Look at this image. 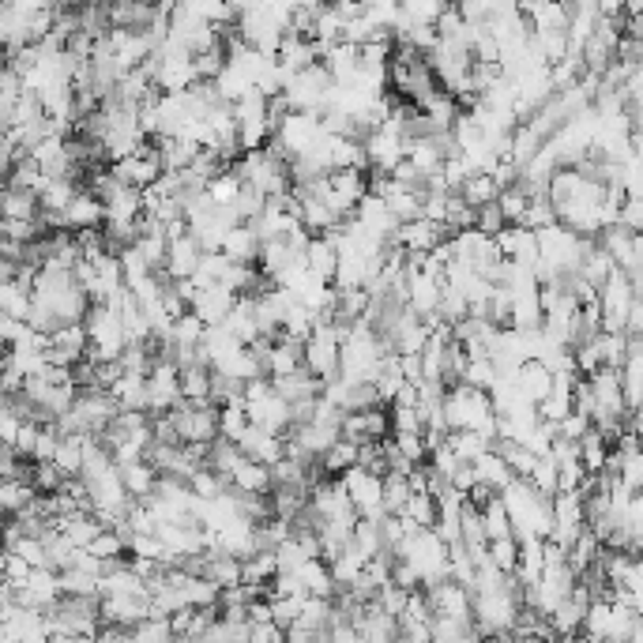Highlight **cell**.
<instances>
[{"label": "cell", "mask_w": 643, "mask_h": 643, "mask_svg": "<svg viewBox=\"0 0 643 643\" xmlns=\"http://www.w3.org/2000/svg\"><path fill=\"white\" fill-rule=\"evenodd\" d=\"M301 369H309L320 384L339 377V331L331 324H316L313 335L301 343Z\"/></svg>", "instance_id": "obj_3"}, {"label": "cell", "mask_w": 643, "mask_h": 643, "mask_svg": "<svg viewBox=\"0 0 643 643\" xmlns=\"http://www.w3.org/2000/svg\"><path fill=\"white\" fill-rule=\"evenodd\" d=\"M587 429H591V422H587L583 414H576V410H572V414H565V418L557 422V437H565V440H572V444H576V440H580Z\"/></svg>", "instance_id": "obj_36"}, {"label": "cell", "mask_w": 643, "mask_h": 643, "mask_svg": "<svg viewBox=\"0 0 643 643\" xmlns=\"http://www.w3.org/2000/svg\"><path fill=\"white\" fill-rule=\"evenodd\" d=\"M305 267H309V275H316L320 283L331 286L335 267H339V252L331 245V237H313V241L305 245Z\"/></svg>", "instance_id": "obj_16"}, {"label": "cell", "mask_w": 643, "mask_h": 643, "mask_svg": "<svg viewBox=\"0 0 643 643\" xmlns=\"http://www.w3.org/2000/svg\"><path fill=\"white\" fill-rule=\"evenodd\" d=\"M177 373H181V399L185 403H207L211 369L207 365H189V369H177Z\"/></svg>", "instance_id": "obj_30"}, {"label": "cell", "mask_w": 643, "mask_h": 643, "mask_svg": "<svg viewBox=\"0 0 643 643\" xmlns=\"http://www.w3.org/2000/svg\"><path fill=\"white\" fill-rule=\"evenodd\" d=\"M444 407V425L448 433H463V429H482V425L493 418V407H489V395L486 392H474L467 384H455L444 392L440 399Z\"/></svg>", "instance_id": "obj_2"}, {"label": "cell", "mask_w": 643, "mask_h": 643, "mask_svg": "<svg viewBox=\"0 0 643 643\" xmlns=\"http://www.w3.org/2000/svg\"><path fill=\"white\" fill-rule=\"evenodd\" d=\"M200 260H204V249L196 245V237L192 234L173 237L170 245H166V279H170V283L192 279V271L200 267Z\"/></svg>", "instance_id": "obj_8"}, {"label": "cell", "mask_w": 643, "mask_h": 643, "mask_svg": "<svg viewBox=\"0 0 643 643\" xmlns=\"http://www.w3.org/2000/svg\"><path fill=\"white\" fill-rule=\"evenodd\" d=\"M27 309H31V290L23 283H0V320H16L23 324L27 320Z\"/></svg>", "instance_id": "obj_26"}, {"label": "cell", "mask_w": 643, "mask_h": 643, "mask_svg": "<svg viewBox=\"0 0 643 643\" xmlns=\"http://www.w3.org/2000/svg\"><path fill=\"white\" fill-rule=\"evenodd\" d=\"M46 636H98L102 632V610L98 598L61 595L42 610Z\"/></svg>", "instance_id": "obj_1"}, {"label": "cell", "mask_w": 643, "mask_h": 643, "mask_svg": "<svg viewBox=\"0 0 643 643\" xmlns=\"http://www.w3.org/2000/svg\"><path fill=\"white\" fill-rule=\"evenodd\" d=\"M531 489L538 493V497H553L557 493V467H553V459H534V471H531Z\"/></svg>", "instance_id": "obj_35"}, {"label": "cell", "mask_w": 643, "mask_h": 643, "mask_svg": "<svg viewBox=\"0 0 643 643\" xmlns=\"http://www.w3.org/2000/svg\"><path fill=\"white\" fill-rule=\"evenodd\" d=\"M264 606H267V621H271V625H275V628H290L294 621H298V613H301V598L267 595Z\"/></svg>", "instance_id": "obj_32"}, {"label": "cell", "mask_w": 643, "mask_h": 643, "mask_svg": "<svg viewBox=\"0 0 643 643\" xmlns=\"http://www.w3.org/2000/svg\"><path fill=\"white\" fill-rule=\"evenodd\" d=\"M95 643H132V628H113L102 625V632L95 636Z\"/></svg>", "instance_id": "obj_39"}, {"label": "cell", "mask_w": 643, "mask_h": 643, "mask_svg": "<svg viewBox=\"0 0 643 643\" xmlns=\"http://www.w3.org/2000/svg\"><path fill=\"white\" fill-rule=\"evenodd\" d=\"M471 471H474V482H478V486H489L493 493H501V489L512 482V471L504 467V459L497 452L478 455L471 463Z\"/></svg>", "instance_id": "obj_22"}, {"label": "cell", "mask_w": 643, "mask_h": 643, "mask_svg": "<svg viewBox=\"0 0 643 643\" xmlns=\"http://www.w3.org/2000/svg\"><path fill=\"white\" fill-rule=\"evenodd\" d=\"M219 252L230 260V264H256V256H260V241L252 234L249 226H234L230 234L222 237Z\"/></svg>", "instance_id": "obj_18"}, {"label": "cell", "mask_w": 643, "mask_h": 643, "mask_svg": "<svg viewBox=\"0 0 643 643\" xmlns=\"http://www.w3.org/2000/svg\"><path fill=\"white\" fill-rule=\"evenodd\" d=\"M102 222H106V211H102V204H98L91 192H76V200L68 204V211H64V226L72 230V234H79V230H102Z\"/></svg>", "instance_id": "obj_12"}, {"label": "cell", "mask_w": 643, "mask_h": 643, "mask_svg": "<svg viewBox=\"0 0 643 643\" xmlns=\"http://www.w3.org/2000/svg\"><path fill=\"white\" fill-rule=\"evenodd\" d=\"M237 452L245 455V459H252V463H260V467H275V463L283 459V437L249 425V429L237 437Z\"/></svg>", "instance_id": "obj_10"}, {"label": "cell", "mask_w": 643, "mask_h": 643, "mask_svg": "<svg viewBox=\"0 0 643 643\" xmlns=\"http://www.w3.org/2000/svg\"><path fill=\"white\" fill-rule=\"evenodd\" d=\"M226 486L237 489V493H249V497H267V489H271V474H267V467H260V463H252V459H237V467L230 471V478H226Z\"/></svg>", "instance_id": "obj_14"}, {"label": "cell", "mask_w": 643, "mask_h": 643, "mask_svg": "<svg viewBox=\"0 0 643 643\" xmlns=\"http://www.w3.org/2000/svg\"><path fill=\"white\" fill-rule=\"evenodd\" d=\"M46 643H95V636H49Z\"/></svg>", "instance_id": "obj_40"}, {"label": "cell", "mask_w": 643, "mask_h": 643, "mask_svg": "<svg viewBox=\"0 0 643 643\" xmlns=\"http://www.w3.org/2000/svg\"><path fill=\"white\" fill-rule=\"evenodd\" d=\"M497 192H501V189L493 185V177H489V173H474V177H467V181L459 185V192H455V196H459L467 207H474V211H478V207L493 204V200H497Z\"/></svg>", "instance_id": "obj_27"}, {"label": "cell", "mask_w": 643, "mask_h": 643, "mask_svg": "<svg viewBox=\"0 0 643 643\" xmlns=\"http://www.w3.org/2000/svg\"><path fill=\"white\" fill-rule=\"evenodd\" d=\"M117 474H121V486H125V493L132 497V501H143V497H151V489H155L158 474L143 463V459H136V463H128V467H117Z\"/></svg>", "instance_id": "obj_24"}, {"label": "cell", "mask_w": 643, "mask_h": 643, "mask_svg": "<svg viewBox=\"0 0 643 643\" xmlns=\"http://www.w3.org/2000/svg\"><path fill=\"white\" fill-rule=\"evenodd\" d=\"M516 388L527 403L538 407V403L549 395V388H553V377H549L538 361H523V365H519V373H516Z\"/></svg>", "instance_id": "obj_20"}, {"label": "cell", "mask_w": 643, "mask_h": 643, "mask_svg": "<svg viewBox=\"0 0 643 643\" xmlns=\"http://www.w3.org/2000/svg\"><path fill=\"white\" fill-rule=\"evenodd\" d=\"M403 519H410L414 527H422V531H433V519H437V504L429 493H410L407 508H403Z\"/></svg>", "instance_id": "obj_33"}, {"label": "cell", "mask_w": 643, "mask_h": 643, "mask_svg": "<svg viewBox=\"0 0 643 643\" xmlns=\"http://www.w3.org/2000/svg\"><path fill=\"white\" fill-rule=\"evenodd\" d=\"M245 346L237 343L230 331L222 328H204V339H200V358L207 361V369H219V365H226L230 358H237Z\"/></svg>", "instance_id": "obj_13"}, {"label": "cell", "mask_w": 643, "mask_h": 643, "mask_svg": "<svg viewBox=\"0 0 643 643\" xmlns=\"http://www.w3.org/2000/svg\"><path fill=\"white\" fill-rule=\"evenodd\" d=\"M237 294H230L226 286H207V290H196V298H192L189 313L204 324V328H219L226 313L234 309Z\"/></svg>", "instance_id": "obj_9"}, {"label": "cell", "mask_w": 643, "mask_h": 643, "mask_svg": "<svg viewBox=\"0 0 643 643\" xmlns=\"http://www.w3.org/2000/svg\"><path fill=\"white\" fill-rule=\"evenodd\" d=\"M271 392L279 395L286 407H294V403H305V399H320L324 384H320L309 369H298V373H290V377L271 380Z\"/></svg>", "instance_id": "obj_11"}, {"label": "cell", "mask_w": 643, "mask_h": 643, "mask_svg": "<svg viewBox=\"0 0 643 643\" xmlns=\"http://www.w3.org/2000/svg\"><path fill=\"white\" fill-rule=\"evenodd\" d=\"M602 643H617V640H602Z\"/></svg>", "instance_id": "obj_41"}, {"label": "cell", "mask_w": 643, "mask_h": 643, "mask_svg": "<svg viewBox=\"0 0 643 643\" xmlns=\"http://www.w3.org/2000/svg\"><path fill=\"white\" fill-rule=\"evenodd\" d=\"M478 516H482V527H486V538L489 542H501V538H512V523L504 516L501 508V497H493L486 508H478Z\"/></svg>", "instance_id": "obj_31"}, {"label": "cell", "mask_w": 643, "mask_h": 643, "mask_svg": "<svg viewBox=\"0 0 643 643\" xmlns=\"http://www.w3.org/2000/svg\"><path fill=\"white\" fill-rule=\"evenodd\" d=\"M76 185L72 181H46L42 177V189H38V211H46V215H64L68 204L76 200Z\"/></svg>", "instance_id": "obj_23"}, {"label": "cell", "mask_w": 643, "mask_h": 643, "mask_svg": "<svg viewBox=\"0 0 643 643\" xmlns=\"http://www.w3.org/2000/svg\"><path fill=\"white\" fill-rule=\"evenodd\" d=\"M110 395L121 410L147 414V377H140V373H121V377L113 380Z\"/></svg>", "instance_id": "obj_17"}, {"label": "cell", "mask_w": 643, "mask_h": 643, "mask_svg": "<svg viewBox=\"0 0 643 643\" xmlns=\"http://www.w3.org/2000/svg\"><path fill=\"white\" fill-rule=\"evenodd\" d=\"M617 226H625L628 234H640V226H643L640 200H625V204H621V211H617Z\"/></svg>", "instance_id": "obj_37"}, {"label": "cell", "mask_w": 643, "mask_h": 643, "mask_svg": "<svg viewBox=\"0 0 643 643\" xmlns=\"http://www.w3.org/2000/svg\"><path fill=\"white\" fill-rule=\"evenodd\" d=\"M576 459H580L583 474H602L606 471V459H610V444L598 429H587L580 440H576Z\"/></svg>", "instance_id": "obj_19"}, {"label": "cell", "mask_w": 643, "mask_h": 643, "mask_svg": "<svg viewBox=\"0 0 643 643\" xmlns=\"http://www.w3.org/2000/svg\"><path fill=\"white\" fill-rule=\"evenodd\" d=\"M19 429H23V422H19L8 407H0V444H4V448H16Z\"/></svg>", "instance_id": "obj_38"}, {"label": "cell", "mask_w": 643, "mask_h": 643, "mask_svg": "<svg viewBox=\"0 0 643 643\" xmlns=\"http://www.w3.org/2000/svg\"><path fill=\"white\" fill-rule=\"evenodd\" d=\"M440 241H448V234H444V226H437V222H429V219L403 222V226H395V234H392L395 249L410 252V256H425L429 249H437Z\"/></svg>", "instance_id": "obj_7"}, {"label": "cell", "mask_w": 643, "mask_h": 643, "mask_svg": "<svg viewBox=\"0 0 643 643\" xmlns=\"http://www.w3.org/2000/svg\"><path fill=\"white\" fill-rule=\"evenodd\" d=\"M410 501V482L403 474H384L380 478V508H384V516H403V508Z\"/></svg>", "instance_id": "obj_25"}, {"label": "cell", "mask_w": 643, "mask_h": 643, "mask_svg": "<svg viewBox=\"0 0 643 643\" xmlns=\"http://www.w3.org/2000/svg\"><path fill=\"white\" fill-rule=\"evenodd\" d=\"M298 369H301V343L279 335V339L271 343V354H267V365H264L267 380L290 377V373H298Z\"/></svg>", "instance_id": "obj_15"}, {"label": "cell", "mask_w": 643, "mask_h": 643, "mask_svg": "<svg viewBox=\"0 0 643 643\" xmlns=\"http://www.w3.org/2000/svg\"><path fill=\"white\" fill-rule=\"evenodd\" d=\"M12 595H16L19 610L42 613L49 602H57V598H61V580H57V572L31 568V572H27V580L19 583V587H12Z\"/></svg>", "instance_id": "obj_6"}, {"label": "cell", "mask_w": 643, "mask_h": 643, "mask_svg": "<svg viewBox=\"0 0 643 643\" xmlns=\"http://www.w3.org/2000/svg\"><path fill=\"white\" fill-rule=\"evenodd\" d=\"M0 219L12 222H34L38 219V196L23 189H0Z\"/></svg>", "instance_id": "obj_21"}, {"label": "cell", "mask_w": 643, "mask_h": 643, "mask_svg": "<svg viewBox=\"0 0 643 643\" xmlns=\"http://www.w3.org/2000/svg\"><path fill=\"white\" fill-rule=\"evenodd\" d=\"M249 429V418H245V403H230V407L219 410V440H230L237 444V437Z\"/></svg>", "instance_id": "obj_34"}, {"label": "cell", "mask_w": 643, "mask_h": 643, "mask_svg": "<svg viewBox=\"0 0 643 643\" xmlns=\"http://www.w3.org/2000/svg\"><path fill=\"white\" fill-rule=\"evenodd\" d=\"M444 444L452 448L459 463H474L478 455H486L489 448H493V440H486L482 433H474V429H463V433H448V437H444Z\"/></svg>", "instance_id": "obj_28"}, {"label": "cell", "mask_w": 643, "mask_h": 643, "mask_svg": "<svg viewBox=\"0 0 643 643\" xmlns=\"http://www.w3.org/2000/svg\"><path fill=\"white\" fill-rule=\"evenodd\" d=\"M83 437H61L57 440V452H53V467L64 474V478H79V463H83Z\"/></svg>", "instance_id": "obj_29"}, {"label": "cell", "mask_w": 643, "mask_h": 643, "mask_svg": "<svg viewBox=\"0 0 643 643\" xmlns=\"http://www.w3.org/2000/svg\"><path fill=\"white\" fill-rule=\"evenodd\" d=\"M339 482H343L346 497H350V508H354V516L369 519V523L384 519V508H380V478H377V474H365V471H358V467H350L346 474H339Z\"/></svg>", "instance_id": "obj_5"}, {"label": "cell", "mask_w": 643, "mask_h": 643, "mask_svg": "<svg viewBox=\"0 0 643 643\" xmlns=\"http://www.w3.org/2000/svg\"><path fill=\"white\" fill-rule=\"evenodd\" d=\"M177 403H181V373L173 361L155 358V365L147 369V418L166 414Z\"/></svg>", "instance_id": "obj_4"}]
</instances>
